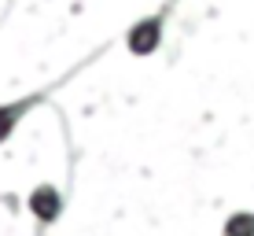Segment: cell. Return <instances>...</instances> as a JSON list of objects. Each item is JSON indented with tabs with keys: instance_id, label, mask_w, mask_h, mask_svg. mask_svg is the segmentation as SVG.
<instances>
[{
	"instance_id": "3957f363",
	"label": "cell",
	"mask_w": 254,
	"mask_h": 236,
	"mask_svg": "<svg viewBox=\"0 0 254 236\" xmlns=\"http://www.w3.org/2000/svg\"><path fill=\"white\" fill-rule=\"evenodd\" d=\"M22 111H26V103H19V107H0V141H4V137H7V129H11L15 122H19Z\"/></svg>"
},
{
	"instance_id": "6da1fadb",
	"label": "cell",
	"mask_w": 254,
	"mask_h": 236,
	"mask_svg": "<svg viewBox=\"0 0 254 236\" xmlns=\"http://www.w3.org/2000/svg\"><path fill=\"white\" fill-rule=\"evenodd\" d=\"M155 41H159V22H144L133 30V37H129V48L133 52H151Z\"/></svg>"
},
{
	"instance_id": "7a4b0ae2",
	"label": "cell",
	"mask_w": 254,
	"mask_h": 236,
	"mask_svg": "<svg viewBox=\"0 0 254 236\" xmlns=\"http://www.w3.org/2000/svg\"><path fill=\"white\" fill-rule=\"evenodd\" d=\"M33 211H37V218H45V222H52V218L59 214V199L52 188H37L33 192Z\"/></svg>"
}]
</instances>
